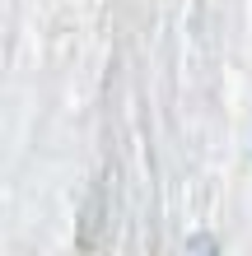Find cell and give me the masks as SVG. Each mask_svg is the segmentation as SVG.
I'll return each mask as SVG.
<instances>
[{
	"label": "cell",
	"mask_w": 252,
	"mask_h": 256,
	"mask_svg": "<svg viewBox=\"0 0 252 256\" xmlns=\"http://www.w3.org/2000/svg\"><path fill=\"white\" fill-rule=\"evenodd\" d=\"M182 256H219V247H215V238H210V233H196V238L187 242Z\"/></svg>",
	"instance_id": "cell-1"
}]
</instances>
